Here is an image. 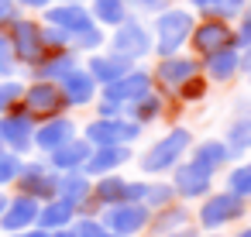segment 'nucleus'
<instances>
[{"label": "nucleus", "instance_id": "obj_59", "mask_svg": "<svg viewBox=\"0 0 251 237\" xmlns=\"http://www.w3.org/2000/svg\"><path fill=\"white\" fill-rule=\"evenodd\" d=\"M0 237H4V234H0Z\"/></svg>", "mask_w": 251, "mask_h": 237}, {"label": "nucleus", "instance_id": "obj_29", "mask_svg": "<svg viewBox=\"0 0 251 237\" xmlns=\"http://www.w3.org/2000/svg\"><path fill=\"white\" fill-rule=\"evenodd\" d=\"M117 203H127V179L121 172L93 179V206L107 210V206H117Z\"/></svg>", "mask_w": 251, "mask_h": 237}, {"label": "nucleus", "instance_id": "obj_54", "mask_svg": "<svg viewBox=\"0 0 251 237\" xmlns=\"http://www.w3.org/2000/svg\"><path fill=\"white\" fill-rule=\"evenodd\" d=\"M100 237H117V234H110V230H103V234H100Z\"/></svg>", "mask_w": 251, "mask_h": 237}, {"label": "nucleus", "instance_id": "obj_24", "mask_svg": "<svg viewBox=\"0 0 251 237\" xmlns=\"http://www.w3.org/2000/svg\"><path fill=\"white\" fill-rule=\"evenodd\" d=\"M59 196L62 199H69L79 213H100L97 206H93V179L79 168V172H62V179H59Z\"/></svg>", "mask_w": 251, "mask_h": 237}, {"label": "nucleus", "instance_id": "obj_12", "mask_svg": "<svg viewBox=\"0 0 251 237\" xmlns=\"http://www.w3.org/2000/svg\"><path fill=\"white\" fill-rule=\"evenodd\" d=\"M213 179H217V175L203 172L193 158H182V162L169 172V182H172L179 203H200L203 196H210V192H213Z\"/></svg>", "mask_w": 251, "mask_h": 237}, {"label": "nucleus", "instance_id": "obj_2", "mask_svg": "<svg viewBox=\"0 0 251 237\" xmlns=\"http://www.w3.org/2000/svg\"><path fill=\"white\" fill-rule=\"evenodd\" d=\"M148 24H151V38H155V55L151 59H165V55H176V52L189 48V35L196 28V14L186 4H169L165 11L148 18Z\"/></svg>", "mask_w": 251, "mask_h": 237}, {"label": "nucleus", "instance_id": "obj_1", "mask_svg": "<svg viewBox=\"0 0 251 237\" xmlns=\"http://www.w3.org/2000/svg\"><path fill=\"white\" fill-rule=\"evenodd\" d=\"M196 134L186 127V124H172L169 131H162L141 155H134V165L145 179H165L182 158H189V148H193Z\"/></svg>", "mask_w": 251, "mask_h": 237}, {"label": "nucleus", "instance_id": "obj_47", "mask_svg": "<svg viewBox=\"0 0 251 237\" xmlns=\"http://www.w3.org/2000/svg\"><path fill=\"white\" fill-rule=\"evenodd\" d=\"M7 237H49V230H42V227H28V230H18V234H7Z\"/></svg>", "mask_w": 251, "mask_h": 237}, {"label": "nucleus", "instance_id": "obj_8", "mask_svg": "<svg viewBox=\"0 0 251 237\" xmlns=\"http://www.w3.org/2000/svg\"><path fill=\"white\" fill-rule=\"evenodd\" d=\"M59 172L45 162V155H28L21 172H18V182H14V192H25V196H35L38 203L45 199H55L59 196Z\"/></svg>", "mask_w": 251, "mask_h": 237}, {"label": "nucleus", "instance_id": "obj_38", "mask_svg": "<svg viewBox=\"0 0 251 237\" xmlns=\"http://www.w3.org/2000/svg\"><path fill=\"white\" fill-rule=\"evenodd\" d=\"M124 4H127V11L134 14V18H155L158 11H165L169 4H176V0H124Z\"/></svg>", "mask_w": 251, "mask_h": 237}, {"label": "nucleus", "instance_id": "obj_17", "mask_svg": "<svg viewBox=\"0 0 251 237\" xmlns=\"http://www.w3.org/2000/svg\"><path fill=\"white\" fill-rule=\"evenodd\" d=\"M59 86H62V96H66V107L69 110H90L100 100V83L86 72V66L73 69L69 76H62Z\"/></svg>", "mask_w": 251, "mask_h": 237}, {"label": "nucleus", "instance_id": "obj_31", "mask_svg": "<svg viewBox=\"0 0 251 237\" xmlns=\"http://www.w3.org/2000/svg\"><path fill=\"white\" fill-rule=\"evenodd\" d=\"M86 7H90V14H93V21L100 24V28H117V24H124L127 18H131V11H127V4L124 0H86Z\"/></svg>", "mask_w": 251, "mask_h": 237}, {"label": "nucleus", "instance_id": "obj_10", "mask_svg": "<svg viewBox=\"0 0 251 237\" xmlns=\"http://www.w3.org/2000/svg\"><path fill=\"white\" fill-rule=\"evenodd\" d=\"M21 107H25L35 120H52V117L69 114L66 96H62V86H59V83H52V79H28Z\"/></svg>", "mask_w": 251, "mask_h": 237}, {"label": "nucleus", "instance_id": "obj_27", "mask_svg": "<svg viewBox=\"0 0 251 237\" xmlns=\"http://www.w3.org/2000/svg\"><path fill=\"white\" fill-rule=\"evenodd\" d=\"M172 107H176V103H172L169 96H162L158 90H151V93H145L141 100H134V103L127 107V114H124V117H131V120H138L141 127H151V124H158V120H165Z\"/></svg>", "mask_w": 251, "mask_h": 237}, {"label": "nucleus", "instance_id": "obj_20", "mask_svg": "<svg viewBox=\"0 0 251 237\" xmlns=\"http://www.w3.org/2000/svg\"><path fill=\"white\" fill-rule=\"evenodd\" d=\"M189 158H193L203 172H210V175H220V172H227V168L237 162V155L224 144V138H200V141H193Z\"/></svg>", "mask_w": 251, "mask_h": 237}, {"label": "nucleus", "instance_id": "obj_14", "mask_svg": "<svg viewBox=\"0 0 251 237\" xmlns=\"http://www.w3.org/2000/svg\"><path fill=\"white\" fill-rule=\"evenodd\" d=\"M100 220L117 237H141L151 223V210L145 203H117V206L100 210Z\"/></svg>", "mask_w": 251, "mask_h": 237}, {"label": "nucleus", "instance_id": "obj_53", "mask_svg": "<svg viewBox=\"0 0 251 237\" xmlns=\"http://www.w3.org/2000/svg\"><path fill=\"white\" fill-rule=\"evenodd\" d=\"M7 45V35H4V28H0V48H4Z\"/></svg>", "mask_w": 251, "mask_h": 237}, {"label": "nucleus", "instance_id": "obj_22", "mask_svg": "<svg viewBox=\"0 0 251 237\" xmlns=\"http://www.w3.org/2000/svg\"><path fill=\"white\" fill-rule=\"evenodd\" d=\"M224 144L237 155V158H244V155H251V103L248 100H237L234 103V117L227 120V127H224Z\"/></svg>", "mask_w": 251, "mask_h": 237}, {"label": "nucleus", "instance_id": "obj_56", "mask_svg": "<svg viewBox=\"0 0 251 237\" xmlns=\"http://www.w3.org/2000/svg\"><path fill=\"white\" fill-rule=\"evenodd\" d=\"M73 4H86V0H73Z\"/></svg>", "mask_w": 251, "mask_h": 237}, {"label": "nucleus", "instance_id": "obj_11", "mask_svg": "<svg viewBox=\"0 0 251 237\" xmlns=\"http://www.w3.org/2000/svg\"><path fill=\"white\" fill-rule=\"evenodd\" d=\"M234 45V24L227 18H196V28L189 35V48L196 59H206L220 48H230Z\"/></svg>", "mask_w": 251, "mask_h": 237}, {"label": "nucleus", "instance_id": "obj_19", "mask_svg": "<svg viewBox=\"0 0 251 237\" xmlns=\"http://www.w3.org/2000/svg\"><path fill=\"white\" fill-rule=\"evenodd\" d=\"M200 72L206 76L210 86H230L241 76V48L230 45V48H220V52L200 59Z\"/></svg>", "mask_w": 251, "mask_h": 237}, {"label": "nucleus", "instance_id": "obj_55", "mask_svg": "<svg viewBox=\"0 0 251 237\" xmlns=\"http://www.w3.org/2000/svg\"><path fill=\"white\" fill-rule=\"evenodd\" d=\"M244 79H248V90H251V72H248V76H244Z\"/></svg>", "mask_w": 251, "mask_h": 237}, {"label": "nucleus", "instance_id": "obj_35", "mask_svg": "<svg viewBox=\"0 0 251 237\" xmlns=\"http://www.w3.org/2000/svg\"><path fill=\"white\" fill-rule=\"evenodd\" d=\"M25 86H28V79H21V76L0 79V107H4V110L18 107V103L25 100Z\"/></svg>", "mask_w": 251, "mask_h": 237}, {"label": "nucleus", "instance_id": "obj_39", "mask_svg": "<svg viewBox=\"0 0 251 237\" xmlns=\"http://www.w3.org/2000/svg\"><path fill=\"white\" fill-rule=\"evenodd\" d=\"M230 24H234V45L237 48H251V7L241 11Z\"/></svg>", "mask_w": 251, "mask_h": 237}, {"label": "nucleus", "instance_id": "obj_33", "mask_svg": "<svg viewBox=\"0 0 251 237\" xmlns=\"http://www.w3.org/2000/svg\"><path fill=\"white\" fill-rule=\"evenodd\" d=\"M141 203L155 213V210H165L169 203H176V189H172V182L169 179H145V196H141Z\"/></svg>", "mask_w": 251, "mask_h": 237}, {"label": "nucleus", "instance_id": "obj_48", "mask_svg": "<svg viewBox=\"0 0 251 237\" xmlns=\"http://www.w3.org/2000/svg\"><path fill=\"white\" fill-rule=\"evenodd\" d=\"M251 72V48H241V76Z\"/></svg>", "mask_w": 251, "mask_h": 237}, {"label": "nucleus", "instance_id": "obj_16", "mask_svg": "<svg viewBox=\"0 0 251 237\" xmlns=\"http://www.w3.org/2000/svg\"><path fill=\"white\" fill-rule=\"evenodd\" d=\"M79 134V124L73 114L52 117V120H38L35 124V155H52L55 148H62L66 141H73Z\"/></svg>", "mask_w": 251, "mask_h": 237}, {"label": "nucleus", "instance_id": "obj_43", "mask_svg": "<svg viewBox=\"0 0 251 237\" xmlns=\"http://www.w3.org/2000/svg\"><path fill=\"white\" fill-rule=\"evenodd\" d=\"M14 4H18L21 14H42V11H49L52 4H59V0H14Z\"/></svg>", "mask_w": 251, "mask_h": 237}, {"label": "nucleus", "instance_id": "obj_25", "mask_svg": "<svg viewBox=\"0 0 251 237\" xmlns=\"http://www.w3.org/2000/svg\"><path fill=\"white\" fill-rule=\"evenodd\" d=\"M83 66H86V72H90L100 86H107V83H114V79H121L124 72H131V69H134V62H127V59H121V55H114L110 48H100V52L86 55V59H83Z\"/></svg>", "mask_w": 251, "mask_h": 237}, {"label": "nucleus", "instance_id": "obj_18", "mask_svg": "<svg viewBox=\"0 0 251 237\" xmlns=\"http://www.w3.org/2000/svg\"><path fill=\"white\" fill-rule=\"evenodd\" d=\"M38 210L42 203L35 196H25V192H11L7 199V210L0 213V234H18V230H28V227H38Z\"/></svg>", "mask_w": 251, "mask_h": 237}, {"label": "nucleus", "instance_id": "obj_34", "mask_svg": "<svg viewBox=\"0 0 251 237\" xmlns=\"http://www.w3.org/2000/svg\"><path fill=\"white\" fill-rule=\"evenodd\" d=\"M210 96V83H206V76L200 72V76H193V79H186L179 90H176V107H196V103H203Z\"/></svg>", "mask_w": 251, "mask_h": 237}, {"label": "nucleus", "instance_id": "obj_5", "mask_svg": "<svg viewBox=\"0 0 251 237\" xmlns=\"http://www.w3.org/2000/svg\"><path fill=\"white\" fill-rule=\"evenodd\" d=\"M79 134L93 144V148H107V144H138L145 138V127L131 117H90L86 124H79Z\"/></svg>", "mask_w": 251, "mask_h": 237}, {"label": "nucleus", "instance_id": "obj_30", "mask_svg": "<svg viewBox=\"0 0 251 237\" xmlns=\"http://www.w3.org/2000/svg\"><path fill=\"white\" fill-rule=\"evenodd\" d=\"M79 216V210L69 203V199H62V196H55V199H45L42 203V210H38V227L42 230H62V227H73V220Z\"/></svg>", "mask_w": 251, "mask_h": 237}, {"label": "nucleus", "instance_id": "obj_46", "mask_svg": "<svg viewBox=\"0 0 251 237\" xmlns=\"http://www.w3.org/2000/svg\"><path fill=\"white\" fill-rule=\"evenodd\" d=\"M165 237H200V227H196V223H186V227H179V230H172V234H165Z\"/></svg>", "mask_w": 251, "mask_h": 237}, {"label": "nucleus", "instance_id": "obj_9", "mask_svg": "<svg viewBox=\"0 0 251 237\" xmlns=\"http://www.w3.org/2000/svg\"><path fill=\"white\" fill-rule=\"evenodd\" d=\"M35 124L38 120L21 103L4 110L0 114V144H4L7 151H14V155H21V158L35 155Z\"/></svg>", "mask_w": 251, "mask_h": 237}, {"label": "nucleus", "instance_id": "obj_58", "mask_svg": "<svg viewBox=\"0 0 251 237\" xmlns=\"http://www.w3.org/2000/svg\"><path fill=\"white\" fill-rule=\"evenodd\" d=\"M0 114H4V107H0Z\"/></svg>", "mask_w": 251, "mask_h": 237}, {"label": "nucleus", "instance_id": "obj_3", "mask_svg": "<svg viewBox=\"0 0 251 237\" xmlns=\"http://www.w3.org/2000/svg\"><path fill=\"white\" fill-rule=\"evenodd\" d=\"M107 48H110L114 55H121V59H127V62H134V66H141L145 59L155 55L151 24H148L145 18H134V14H131L124 24H117V28L107 31Z\"/></svg>", "mask_w": 251, "mask_h": 237}, {"label": "nucleus", "instance_id": "obj_44", "mask_svg": "<svg viewBox=\"0 0 251 237\" xmlns=\"http://www.w3.org/2000/svg\"><path fill=\"white\" fill-rule=\"evenodd\" d=\"M251 7V0H224L220 4V18H227V21H234L241 11H248Z\"/></svg>", "mask_w": 251, "mask_h": 237}, {"label": "nucleus", "instance_id": "obj_4", "mask_svg": "<svg viewBox=\"0 0 251 237\" xmlns=\"http://www.w3.org/2000/svg\"><path fill=\"white\" fill-rule=\"evenodd\" d=\"M4 35H7V45L18 59V66L28 72L49 48H45V38H42V18L38 14H18L4 24Z\"/></svg>", "mask_w": 251, "mask_h": 237}, {"label": "nucleus", "instance_id": "obj_28", "mask_svg": "<svg viewBox=\"0 0 251 237\" xmlns=\"http://www.w3.org/2000/svg\"><path fill=\"white\" fill-rule=\"evenodd\" d=\"M186 223H196V220H193V210L176 199V203H169L165 210H155V213H151V223H148L145 234L165 237V234H172V230H179V227H186Z\"/></svg>", "mask_w": 251, "mask_h": 237}, {"label": "nucleus", "instance_id": "obj_7", "mask_svg": "<svg viewBox=\"0 0 251 237\" xmlns=\"http://www.w3.org/2000/svg\"><path fill=\"white\" fill-rule=\"evenodd\" d=\"M151 79H155V90L162 93V96H176V90L186 83V79H193V76H200V59L193 55V52H176V55H165V59H155L151 66ZM176 103V100H172Z\"/></svg>", "mask_w": 251, "mask_h": 237}, {"label": "nucleus", "instance_id": "obj_42", "mask_svg": "<svg viewBox=\"0 0 251 237\" xmlns=\"http://www.w3.org/2000/svg\"><path fill=\"white\" fill-rule=\"evenodd\" d=\"M90 110H93V117H124V114H127V110H124L121 103H114V100H97Z\"/></svg>", "mask_w": 251, "mask_h": 237}, {"label": "nucleus", "instance_id": "obj_49", "mask_svg": "<svg viewBox=\"0 0 251 237\" xmlns=\"http://www.w3.org/2000/svg\"><path fill=\"white\" fill-rule=\"evenodd\" d=\"M49 237H76V230L73 227H62V230H52Z\"/></svg>", "mask_w": 251, "mask_h": 237}, {"label": "nucleus", "instance_id": "obj_6", "mask_svg": "<svg viewBox=\"0 0 251 237\" xmlns=\"http://www.w3.org/2000/svg\"><path fill=\"white\" fill-rule=\"evenodd\" d=\"M244 213H248V203L241 196H234L227 189H213L210 196L200 199V210L193 213V220H196L200 230H217L220 234L227 223H237Z\"/></svg>", "mask_w": 251, "mask_h": 237}, {"label": "nucleus", "instance_id": "obj_32", "mask_svg": "<svg viewBox=\"0 0 251 237\" xmlns=\"http://www.w3.org/2000/svg\"><path fill=\"white\" fill-rule=\"evenodd\" d=\"M224 189L241 196L244 203H251V158H237L230 168H227V179H224Z\"/></svg>", "mask_w": 251, "mask_h": 237}, {"label": "nucleus", "instance_id": "obj_15", "mask_svg": "<svg viewBox=\"0 0 251 237\" xmlns=\"http://www.w3.org/2000/svg\"><path fill=\"white\" fill-rule=\"evenodd\" d=\"M151 90H155L151 69L141 62V66H134L131 72H124L121 79H114V83L100 86V100H114V103H121V107L127 110L134 100H141V96H145V93H151Z\"/></svg>", "mask_w": 251, "mask_h": 237}, {"label": "nucleus", "instance_id": "obj_13", "mask_svg": "<svg viewBox=\"0 0 251 237\" xmlns=\"http://www.w3.org/2000/svg\"><path fill=\"white\" fill-rule=\"evenodd\" d=\"M38 18H42V24L59 28L69 38V48H73V38H79L83 31H90L97 24L93 14H90V7L86 4H73V0H59V4H52L49 11H42Z\"/></svg>", "mask_w": 251, "mask_h": 237}, {"label": "nucleus", "instance_id": "obj_36", "mask_svg": "<svg viewBox=\"0 0 251 237\" xmlns=\"http://www.w3.org/2000/svg\"><path fill=\"white\" fill-rule=\"evenodd\" d=\"M21 165H25L21 155H14V151H0V189H14Z\"/></svg>", "mask_w": 251, "mask_h": 237}, {"label": "nucleus", "instance_id": "obj_50", "mask_svg": "<svg viewBox=\"0 0 251 237\" xmlns=\"http://www.w3.org/2000/svg\"><path fill=\"white\" fill-rule=\"evenodd\" d=\"M7 199H11V192H7V189H0V213L7 210Z\"/></svg>", "mask_w": 251, "mask_h": 237}, {"label": "nucleus", "instance_id": "obj_26", "mask_svg": "<svg viewBox=\"0 0 251 237\" xmlns=\"http://www.w3.org/2000/svg\"><path fill=\"white\" fill-rule=\"evenodd\" d=\"M93 155V144L83 138V134H76L73 141H66L62 148H55L52 155H45V162L62 175V172H79L83 165H86V158Z\"/></svg>", "mask_w": 251, "mask_h": 237}, {"label": "nucleus", "instance_id": "obj_40", "mask_svg": "<svg viewBox=\"0 0 251 237\" xmlns=\"http://www.w3.org/2000/svg\"><path fill=\"white\" fill-rule=\"evenodd\" d=\"M220 4L224 0H186V7L196 18H220Z\"/></svg>", "mask_w": 251, "mask_h": 237}, {"label": "nucleus", "instance_id": "obj_23", "mask_svg": "<svg viewBox=\"0 0 251 237\" xmlns=\"http://www.w3.org/2000/svg\"><path fill=\"white\" fill-rule=\"evenodd\" d=\"M127 162H134V148L131 144H107V148H93V155L83 165V172L90 179H100V175L121 172Z\"/></svg>", "mask_w": 251, "mask_h": 237}, {"label": "nucleus", "instance_id": "obj_41", "mask_svg": "<svg viewBox=\"0 0 251 237\" xmlns=\"http://www.w3.org/2000/svg\"><path fill=\"white\" fill-rule=\"evenodd\" d=\"M18 72H21L18 59H14L11 45H4V48H0V79H11V76H18Z\"/></svg>", "mask_w": 251, "mask_h": 237}, {"label": "nucleus", "instance_id": "obj_51", "mask_svg": "<svg viewBox=\"0 0 251 237\" xmlns=\"http://www.w3.org/2000/svg\"><path fill=\"white\" fill-rule=\"evenodd\" d=\"M230 237H251V223H244V227H241L237 234H230Z\"/></svg>", "mask_w": 251, "mask_h": 237}, {"label": "nucleus", "instance_id": "obj_37", "mask_svg": "<svg viewBox=\"0 0 251 237\" xmlns=\"http://www.w3.org/2000/svg\"><path fill=\"white\" fill-rule=\"evenodd\" d=\"M73 230H76V237H100L107 227H103L100 213H79V216L73 220Z\"/></svg>", "mask_w": 251, "mask_h": 237}, {"label": "nucleus", "instance_id": "obj_52", "mask_svg": "<svg viewBox=\"0 0 251 237\" xmlns=\"http://www.w3.org/2000/svg\"><path fill=\"white\" fill-rule=\"evenodd\" d=\"M200 237H224V234H217V230H206V234H200Z\"/></svg>", "mask_w": 251, "mask_h": 237}, {"label": "nucleus", "instance_id": "obj_21", "mask_svg": "<svg viewBox=\"0 0 251 237\" xmlns=\"http://www.w3.org/2000/svg\"><path fill=\"white\" fill-rule=\"evenodd\" d=\"M83 66V55H76L73 48H49L31 69H28V79H52L59 83L62 76H69L73 69Z\"/></svg>", "mask_w": 251, "mask_h": 237}, {"label": "nucleus", "instance_id": "obj_57", "mask_svg": "<svg viewBox=\"0 0 251 237\" xmlns=\"http://www.w3.org/2000/svg\"><path fill=\"white\" fill-rule=\"evenodd\" d=\"M0 151H7V148H4V144H0Z\"/></svg>", "mask_w": 251, "mask_h": 237}, {"label": "nucleus", "instance_id": "obj_45", "mask_svg": "<svg viewBox=\"0 0 251 237\" xmlns=\"http://www.w3.org/2000/svg\"><path fill=\"white\" fill-rule=\"evenodd\" d=\"M21 11H18V4H14V0H0V28H4L11 18H18Z\"/></svg>", "mask_w": 251, "mask_h": 237}]
</instances>
